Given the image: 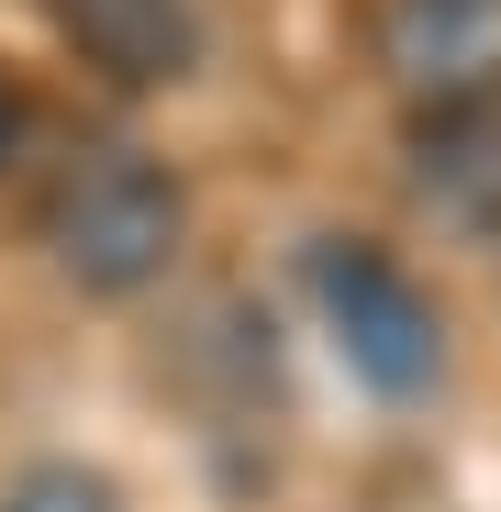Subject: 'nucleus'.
Here are the masks:
<instances>
[{"instance_id": "obj_1", "label": "nucleus", "mask_w": 501, "mask_h": 512, "mask_svg": "<svg viewBox=\"0 0 501 512\" xmlns=\"http://www.w3.org/2000/svg\"><path fill=\"white\" fill-rule=\"evenodd\" d=\"M179 234H190V201H179V179L145 145H90L56 179V201H45V245H56V268L90 301L156 290L179 268Z\"/></svg>"}, {"instance_id": "obj_2", "label": "nucleus", "mask_w": 501, "mask_h": 512, "mask_svg": "<svg viewBox=\"0 0 501 512\" xmlns=\"http://www.w3.org/2000/svg\"><path fill=\"white\" fill-rule=\"evenodd\" d=\"M312 301L323 334L379 401H424L446 379V312L412 290V268H390L379 245H312Z\"/></svg>"}, {"instance_id": "obj_3", "label": "nucleus", "mask_w": 501, "mask_h": 512, "mask_svg": "<svg viewBox=\"0 0 501 512\" xmlns=\"http://www.w3.org/2000/svg\"><path fill=\"white\" fill-rule=\"evenodd\" d=\"M379 67L412 112L490 101L501 90V0H390L379 12Z\"/></svg>"}, {"instance_id": "obj_4", "label": "nucleus", "mask_w": 501, "mask_h": 512, "mask_svg": "<svg viewBox=\"0 0 501 512\" xmlns=\"http://www.w3.org/2000/svg\"><path fill=\"white\" fill-rule=\"evenodd\" d=\"M56 23L78 34V56L156 90V78H190L201 56V0H56Z\"/></svg>"}, {"instance_id": "obj_5", "label": "nucleus", "mask_w": 501, "mask_h": 512, "mask_svg": "<svg viewBox=\"0 0 501 512\" xmlns=\"http://www.w3.org/2000/svg\"><path fill=\"white\" fill-rule=\"evenodd\" d=\"M412 190L457 223H501V90L490 101H446L412 134Z\"/></svg>"}, {"instance_id": "obj_6", "label": "nucleus", "mask_w": 501, "mask_h": 512, "mask_svg": "<svg viewBox=\"0 0 501 512\" xmlns=\"http://www.w3.org/2000/svg\"><path fill=\"white\" fill-rule=\"evenodd\" d=\"M0 512H123V490L78 457H34V468L0 479Z\"/></svg>"}, {"instance_id": "obj_7", "label": "nucleus", "mask_w": 501, "mask_h": 512, "mask_svg": "<svg viewBox=\"0 0 501 512\" xmlns=\"http://www.w3.org/2000/svg\"><path fill=\"white\" fill-rule=\"evenodd\" d=\"M23 134H34V101L12 90V78H0V167H12V156H23Z\"/></svg>"}]
</instances>
